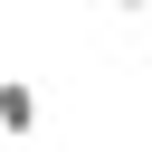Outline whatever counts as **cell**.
I'll use <instances>...</instances> for the list:
<instances>
[{"label":"cell","instance_id":"cell-1","mask_svg":"<svg viewBox=\"0 0 152 152\" xmlns=\"http://www.w3.org/2000/svg\"><path fill=\"white\" fill-rule=\"evenodd\" d=\"M0 133H38V86L28 76H0Z\"/></svg>","mask_w":152,"mask_h":152}]
</instances>
